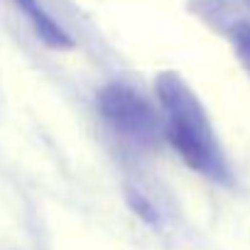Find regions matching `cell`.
<instances>
[{
    "label": "cell",
    "instance_id": "6da1fadb",
    "mask_svg": "<svg viewBox=\"0 0 250 250\" xmlns=\"http://www.w3.org/2000/svg\"><path fill=\"white\" fill-rule=\"evenodd\" d=\"M157 98L167 113L165 138L174 152L199 174L213 182H230V167L206 108L191 86L177 74H160L155 83Z\"/></svg>",
    "mask_w": 250,
    "mask_h": 250
},
{
    "label": "cell",
    "instance_id": "7a4b0ae2",
    "mask_svg": "<svg viewBox=\"0 0 250 250\" xmlns=\"http://www.w3.org/2000/svg\"><path fill=\"white\" fill-rule=\"evenodd\" d=\"M98 110L118 133L135 143H155L160 135V118L155 108L130 86L108 83L98 91Z\"/></svg>",
    "mask_w": 250,
    "mask_h": 250
},
{
    "label": "cell",
    "instance_id": "3957f363",
    "mask_svg": "<svg viewBox=\"0 0 250 250\" xmlns=\"http://www.w3.org/2000/svg\"><path fill=\"white\" fill-rule=\"evenodd\" d=\"M15 5L27 15L32 30L37 32V37L47 47H52V49H69V47H74V40L69 37V32L40 5V0H15Z\"/></svg>",
    "mask_w": 250,
    "mask_h": 250
},
{
    "label": "cell",
    "instance_id": "277c9868",
    "mask_svg": "<svg viewBox=\"0 0 250 250\" xmlns=\"http://www.w3.org/2000/svg\"><path fill=\"white\" fill-rule=\"evenodd\" d=\"M230 40H233V47H235L240 62L250 71V22H235L230 30Z\"/></svg>",
    "mask_w": 250,
    "mask_h": 250
}]
</instances>
